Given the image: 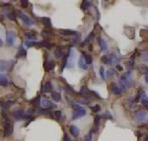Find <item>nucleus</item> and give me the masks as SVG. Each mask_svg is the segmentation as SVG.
Wrapping results in <instances>:
<instances>
[{"label":"nucleus","mask_w":148,"mask_h":141,"mask_svg":"<svg viewBox=\"0 0 148 141\" xmlns=\"http://www.w3.org/2000/svg\"><path fill=\"white\" fill-rule=\"evenodd\" d=\"M133 80H132V74L131 71H127L120 77V88L123 91H127V88L132 87Z\"/></svg>","instance_id":"nucleus-1"},{"label":"nucleus","mask_w":148,"mask_h":141,"mask_svg":"<svg viewBox=\"0 0 148 141\" xmlns=\"http://www.w3.org/2000/svg\"><path fill=\"white\" fill-rule=\"evenodd\" d=\"M14 61H6V60H0V72L3 71H10L14 65Z\"/></svg>","instance_id":"nucleus-2"},{"label":"nucleus","mask_w":148,"mask_h":141,"mask_svg":"<svg viewBox=\"0 0 148 141\" xmlns=\"http://www.w3.org/2000/svg\"><path fill=\"white\" fill-rule=\"evenodd\" d=\"M86 115V110L84 108L80 107V106H75V109H74V111H73V120H76V119H79L81 116H84Z\"/></svg>","instance_id":"nucleus-3"},{"label":"nucleus","mask_w":148,"mask_h":141,"mask_svg":"<svg viewBox=\"0 0 148 141\" xmlns=\"http://www.w3.org/2000/svg\"><path fill=\"white\" fill-rule=\"evenodd\" d=\"M13 115H14V117H15V120H26V119H29L30 116L27 115L25 111H23V110H16V111H13Z\"/></svg>","instance_id":"nucleus-4"},{"label":"nucleus","mask_w":148,"mask_h":141,"mask_svg":"<svg viewBox=\"0 0 148 141\" xmlns=\"http://www.w3.org/2000/svg\"><path fill=\"white\" fill-rule=\"evenodd\" d=\"M17 14H18V16L19 17L21 18V20L24 23H25L26 25L27 26H33V25H35V22L31 19L30 17H28L26 14H24V13H22V12H20V11H17Z\"/></svg>","instance_id":"nucleus-5"},{"label":"nucleus","mask_w":148,"mask_h":141,"mask_svg":"<svg viewBox=\"0 0 148 141\" xmlns=\"http://www.w3.org/2000/svg\"><path fill=\"white\" fill-rule=\"evenodd\" d=\"M135 117L138 121L143 122V121H145V120H147V115H146V112L143 111H137L135 112Z\"/></svg>","instance_id":"nucleus-6"},{"label":"nucleus","mask_w":148,"mask_h":141,"mask_svg":"<svg viewBox=\"0 0 148 141\" xmlns=\"http://www.w3.org/2000/svg\"><path fill=\"white\" fill-rule=\"evenodd\" d=\"M14 38H15V34L12 31H8L6 33V43H8L9 46H12L14 43Z\"/></svg>","instance_id":"nucleus-7"},{"label":"nucleus","mask_w":148,"mask_h":141,"mask_svg":"<svg viewBox=\"0 0 148 141\" xmlns=\"http://www.w3.org/2000/svg\"><path fill=\"white\" fill-rule=\"evenodd\" d=\"M111 89H112V92L114 95H120L123 93V90L120 88V86H118L117 83H112L111 85Z\"/></svg>","instance_id":"nucleus-8"},{"label":"nucleus","mask_w":148,"mask_h":141,"mask_svg":"<svg viewBox=\"0 0 148 141\" xmlns=\"http://www.w3.org/2000/svg\"><path fill=\"white\" fill-rule=\"evenodd\" d=\"M11 123L10 122V117H9V115L5 112V111H2L1 112V124L5 126V125H7V124Z\"/></svg>","instance_id":"nucleus-9"},{"label":"nucleus","mask_w":148,"mask_h":141,"mask_svg":"<svg viewBox=\"0 0 148 141\" xmlns=\"http://www.w3.org/2000/svg\"><path fill=\"white\" fill-rule=\"evenodd\" d=\"M13 133V125L11 123L7 124L4 126V135L5 136H10Z\"/></svg>","instance_id":"nucleus-10"},{"label":"nucleus","mask_w":148,"mask_h":141,"mask_svg":"<svg viewBox=\"0 0 148 141\" xmlns=\"http://www.w3.org/2000/svg\"><path fill=\"white\" fill-rule=\"evenodd\" d=\"M78 65H79V67H80L81 69H83V70H87V69H88V64L86 63V61H85L83 56H81L80 58H79Z\"/></svg>","instance_id":"nucleus-11"},{"label":"nucleus","mask_w":148,"mask_h":141,"mask_svg":"<svg viewBox=\"0 0 148 141\" xmlns=\"http://www.w3.org/2000/svg\"><path fill=\"white\" fill-rule=\"evenodd\" d=\"M55 67V62L54 61H52V60H51V61H47V63L45 64V69H46V71H51V70H52V69Z\"/></svg>","instance_id":"nucleus-12"},{"label":"nucleus","mask_w":148,"mask_h":141,"mask_svg":"<svg viewBox=\"0 0 148 141\" xmlns=\"http://www.w3.org/2000/svg\"><path fill=\"white\" fill-rule=\"evenodd\" d=\"M98 42H99V44H100V47H101V50L106 51L107 48H108V46H107V43L105 42V40L103 38H98Z\"/></svg>","instance_id":"nucleus-13"},{"label":"nucleus","mask_w":148,"mask_h":141,"mask_svg":"<svg viewBox=\"0 0 148 141\" xmlns=\"http://www.w3.org/2000/svg\"><path fill=\"white\" fill-rule=\"evenodd\" d=\"M70 133H71L73 136L77 137L79 135V133H80V130H79V128L75 126V125H71L70 126Z\"/></svg>","instance_id":"nucleus-14"},{"label":"nucleus","mask_w":148,"mask_h":141,"mask_svg":"<svg viewBox=\"0 0 148 141\" xmlns=\"http://www.w3.org/2000/svg\"><path fill=\"white\" fill-rule=\"evenodd\" d=\"M59 33L63 36H73V35H76V32L72 30H60Z\"/></svg>","instance_id":"nucleus-15"},{"label":"nucleus","mask_w":148,"mask_h":141,"mask_svg":"<svg viewBox=\"0 0 148 141\" xmlns=\"http://www.w3.org/2000/svg\"><path fill=\"white\" fill-rule=\"evenodd\" d=\"M7 84H8L7 77L4 74H0V86H6Z\"/></svg>","instance_id":"nucleus-16"},{"label":"nucleus","mask_w":148,"mask_h":141,"mask_svg":"<svg viewBox=\"0 0 148 141\" xmlns=\"http://www.w3.org/2000/svg\"><path fill=\"white\" fill-rule=\"evenodd\" d=\"M51 98H52V100H53L54 102H59V101L61 100V96H60V94L57 93V92H52V93H51Z\"/></svg>","instance_id":"nucleus-17"},{"label":"nucleus","mask_w":148,"mask_h":141,"mask_svg":"<svg viewBox=\"0 0 148 141\" xmlns=\"http://www.w3.org/2000/svg\"><path fill=\"white\" fill-rule=\"evenodd\" d=\"M41 105H42V107H43V109H50V108L52 107V104H51V103L48 100H47V99H45V100H43V101L42 102V104H41Z\"/></svg>","instance_id":"nucleus-18"},{"label":"nucleus","mask_w":148,"mask_h":141,"mask_svg":"<svg viewBox=\"0 0 148 141\" xmlns=\"http://www.w3.org/2000/svg\"><path fill=\"white\" fill-rule=\"evenodd\" d=\"M25 37L28 38V41H35L36 38H37V35L34 34V33H26L25 34Z\"/></svg>","instance_id":"nucleus-19"},{"label":"nucleus","mask_w":148,"mask_h":141,"mask_svg":"<svg viewBox=\"0 0 148 141\" xmlns=\"http://www.w3.org/2000/svg\"><path fill=\"white\" fill-rule=\"evenodd\" d=\"M42 23H43V25H46L47 27H48V28H51V21L50 18L43 17V18H42Z\"/></svg>","instance_id":"nucleus-20"},{"label":"nucleus","mask_w":148,"mask_h":141,"mask_svg":"<svg viewBox=\"0 0 148 141\" xmlns=\"http://www.w3.org/2000/svg\"><path fill=\"white\" fill-rule=\"evenodd\" d=\"M37 46H40V47H48V48H51V47H52V44H51V43L47 42V41H42V42H41V43H38Z\"/></svg>","instance_id":"nucleus-21"},{"label":"nucleus","mask_w":148,"mask_h":141,"mask_svg":"<svg viewBox=\"0 0 148 141\" xmlns=\"http://www.w3.org/2000/svg\"><path fill=\"white\" fill-rule=\"evenodd\" d=\"M54 115H55V117H56V120H58V121H61V120H63V115H62V112L60 111H55Z\"/></svg>","instance_id":"nucleus-22"},{"label":"nucleus","mask_w":148,"mask_h":141,"mask_svg":"<svg viewBox=\"0 0 148 141\" xmlns=\"http://www.w3.org/2000/svg\"><path fill=\"white\" fill-rule=\"evenodd\" d=\"M102 61L106 64H112V60H111V55H104L102 57Z\"/></svg>","instance_id":"nucleus-23"},{"label":"nucleus","mask_w":148,"mask_h":141,"mask_svg":"<svg viewBox=\"0 0 148 141\" xmlns=\"http://www.w3.org/2000/svg\"><path fill=\"white\" fill-rule=\"evenodd\" d=\"M83 57H84L85 61H86V63L88 64V65L92 63V56L90 55V54H85V53H83Z\"/></svg>","instance_id":"nucleus-24"},{"label":"nucleus","mask_w":148,"mask_h":141,"mask_svg":"<svg viewBox=\"0 0 148 141\" xmlns=\"http://www.w3.org/2000/svg\"><path fill=\"white\" fill-rule=\"evenodd\" d=\"M51 82H47L45 85H43V91L45 92H51Z\"/></svg>","instance_id":"nucleus-25"},{"label":"nucleus","mask_w":148,"mask_h":141,"mask_svg":"<svg viewBox=\"0 0 148 141\" xmlns=\"http://www.w3.org/2000/svg\"><path fill=\"white\" fill-rule=\"evenodd\" d=\"M139 71L142 73H145V74H147L148 73V66L147 65H144V64H141L139 66Z\"/></svg>","instance_id":"nucleus-26"},{"label":"nucleus","mask_w":148,"mask_h":141,"mask_svg":"<svg viewBox=\"0 0 148 141\" xmlns=\"http://www.w3.org/2000/svg\"><path fill=\"white\" fill-rule=\"evenodd\" d=\"M55 57L56 58H60V57H62V55H63V52H62V50H61V48L60 47H58L56 50H55Z\"/></svg>","instance_id":"nucleus-27"},{"label":"nucleus","mask_w":148,"mask_h":141,"mask_svg":"<svg viewBox=\"0 0 148 141\" xmlns=\"http://www.w3.org/2000/svg\"><path fill=\"white\" fill-rule=\"evenodd\" d=\"M26 55H27V51L23 47H21L19 52H18V57H26Z\"/></svg>","instance_id":"nucleus-28"},{"label":"nucleus","mask_w":148,"mask_h":141,"mask_svg":"<svg viewBox=\"0 0 148 141\" xmlns=\"http://www.w3.org/2000/svg\"><path fill=\"white\" fill-rule=\"evenodd\" d=\"M90 7V3H89L87 0H84L83 2H82V5H81V8L83 9V10H87V9Z\"/></svg>","instance_id":"nucleus-29"},{"label":"nucleus","mask_w":148,"mask_h":141,"mask_svg":"<svg viewBox=\"0 0 148 141\" xmlns=\"http://www.w3.org/2000/svg\"><path fill=\"white\" fill-rule=\"evenodd\" d=\"M32 103L34 104L36 107L40 106V105L42 104V103H41V98H40V96H39V97H37V98L35 99V100H33V101H32Z\"/></svg>","instance_id":"nucleus-30"},{"label":"nucleus","mask_w":148,"mask_h":141,"mask_svg":"<svg viewBox=\"0 0 148 141\" xmlns=\"http://www.w3.org/2000/svg\"><path fill=\"white\" fill-rule=\"evenodd\" d=\"M38 44V43H36V42H34V41H27L25 43V46L26 47H33V46H37Z\"/></svg>","instance_id":"nucleus-31"},{"label":"nucleus","mask_w":148,"mask_h":141,"mask_svg":"<svg viewBox=\"0 0 148 141\" xmlns=\"http://www.w3.org/2000/svg\"><path fill=\"white\" fill-rule=\"evenodd\" d=\"M88 93H89L88 88H87V87H85V86H83V87L81 88V90H80V94H82V95H88Z\"/></svg>","instance_id":"nucleus-32"},{"label":"nucleus","mask_w":148,"mask_h":141,"mask_svg":"<svg viewBox=\"0 0 148 141\" xmlns=\"http://www.w3.org/2000/svg\"><path fill=\"white\" fill-rule=\"evenodd\" d=\"M99 73H100V76H101L102 79H103V80H105V69H104V67H103V66H102V67H100Z\"/></svg>","instance_id":"nucleus-33"},{"label":"nucleus","mask_w":148,"mask_h":141,"mask_svg":"<svg viewBox=\"0 0 148 141\" xmlns=\"http://www.w3.org/2000/svg\"><path fill=\"white\" fill-rule=\"evenodd\" d=\"M100 120H101V116L97 115V116L95 117V120H94V124H95V126H96V127L99 126V124H100Z\"/></svg>","instance_id":"nucleus-34"},{"label":"nucleus","mask_w":148,"mask_h":141,"mask_svg":"<svg viewBox=\"0 0 148 141\" xmlns=\"http://www.w3.org/2000/svg\"><path fill=\"white\" fill-rule=\"evenodd\" d=\"M92 36H93V34H90V35H89L88 37L86 38V40H85L84 42L81 43V47H84V44H86L87 43H89V42H90V40H91V37H92Z\"/></svg>","instance_id":"nucleus-35"},{"label":"nucleus","mask_w":148,"mask_h":141,"mask_svg":"<svg viewBox=\"0 0 148 141\" xmlns=\"http://www.w3.org/2000/svg\"><path fill=\"white\" fill-rule=\"evenodd\" d=\"M29 5V0H21V6L23 8H27Z\"/></svg>","instance_id":"nucleus-36"},{"label":"nucleus","mask_w":148,"mask_h":141,"mask_svg":"<svg viewBox=\"0 0 148 141\" xmlns=\"http://www.w3.org/2000/svg\"><path fill=\"white\" fill-rule=\"evenodd\" d=\"M7 17H8L11 21H15V20H16V15H15V13H9L8 15H7Z\"/></svg>","instance_id":"nucleus-37"},{"label":"nucleus","mask_w":148,"mask_h":141,"mask_svg":"<svg viewBox=\"0 0 148 141\" xmlns=\"http://www.w3.org/2000/svg\"><path fill=\"white\" fill-rule=\"evenodd\" d=\"M101 110V107L99 106V105H96V106H93L92 107V111H99Z\"/></svg>","instance_id":"nucleus-38"},{"label":"nucleus","mask_w":148,"mask_h":141,"mask_svg":"<svg viewBox=\"0 0 148 141\" xmlns=\"http://www.w3.org/2000/svg\"><path fill=\"white\" fill-rule=\"evenodd\" d=\"M41 114H43V115H51V112H50V111L47 110V109H43L42 111H40Z\"/></svg>","instance_id":"nucleus-39"},{"label":"nucleus","mask_w":148,"mask_h":141,"mask_svg":"<svg viewBox=\"0 0 148 141\" xmlns=\"http://www.w3.org/2000/svg\"><path fill=\"white\" fill-rule=\"evenodd\" d=\"M133 65H134V62L133 61H128V63H127V66L128 69H131L133 67Z\"/></svg>","instance_id":"nucleus-40"},{"label":"nucleus","mask_w":148,"mask_h":141,"mask_svg":"<svg viewBox=\"0 0 148 141\" xmlns=\"http://www.w3.org/2000/svg\"><path fill=\"white\" fill-rule=\"evenodd\" d=\"M63 141H71V139L69 138V136H68L67 134H64V136H63Z\"/></svg>","instance_id":"nucleus-41"},{"label":"nucleus","mask_w":148,"mask_h":141,"mask_svg":"<svg viewBox=\"0 0 148 141\" xmlns=\"http://www.w3.org/2000/svg\"><path fill=\"white\" fill-rule=\"evenodd\" d=\"M85 141H92L91 140V134H88L85 136Z\"/></svg>","instance_id":"nucleus-42"},{"label":"nucleus","mask_w":148,"mask_h":141,"mask_svg":"<svg viewBox=\"0 0 148 141\" xmlns=\"http://www.w3.org/2000/svg\"><path fill=\"white\" fill-rule=\"evenodd\" d=\"M93 95H94V96H95V97H97V98L101 99V97H100V96L98 95V93H97V92H93Z\"/></svg>","instance_id":"nucleus-43"},{"label":"nucleus","mask_w":148,"mask_h":141,"mask_svg":"<svg viewBox=\"0 0 148 141\" xmlns=\"http://www.w3.org/2000/svg\"><path fill=\"white\" fill-rule=\"evenodd\" d=\"M113 74H114V72H113V71L111 70V71H109V72H108V76H109V77L113 76Z\"/></svg>","instance_id":"nucleus-44"},{"label":"nucleus","mask_w":148,"mask_h":141,"mask_svg":"<svg viewBox=\"0 0 148 141\" xmlns=\"http://www.w3.org/2000/svg\"><path fill=\"white\" fill-rule=\"evenodd\" d=\"M145 82H146V83L148 84V73L146 74V75H145Z\"/></svg>","instance_id":"nucleus-45"},{"label":"nucleus","mask_w":148,"mask_h":141,"mask_svg":"<svg viewBox=\"0 0 148 141\" xmlns=\"http://www.w3.org/2000/svg\"><path fill=\"white\" fill-rule=\"evenodd\" d=\"M117 68L119 69V70H122V69H123V67H122V66H119V65L118 64V65H117Z\"/></svg>","instance_id":"nucleus-46"},{"label":"nucleus","mask_w":148,"mask_h":141,"mask_svg":"<svg viewBox=\"0 0 148 141\" xmlns=\"http://www.w3.org/2000/svg\"><path fill=\"white\" fill-rule=\"evenodd\" d=\"M2 46H3V42H2V40L0 38V47H2Z\"/></svg>","instance_id":"nucleus-47"},{"label":"nucleus","mask_w":148,"mask_h":141,"mask_svg":"<svg viewBox=\"0 0 148 141\" xmlns=\"http://www.w3.org/2000/svg\"><path fill=\"white\" fill-rule=\"evenodd\" d=\"M144 141H148V135L145 137V138H144Z\"/></svg>","instance_id":"nucleus-48"},{"label":"nucleus","mask_w":148,"mask_h":141,"mask_svg":"<svg viewBox=\"0 0 148 141\" xmlns=\"http://www.w3.org/2000/svg\"><path fill=\"white\" fill-rule=\"evenodd\" d=\"M13 1H17V0H13Z\"/></svg>","instance_id":"nucleus-49"},{"label":"nucleus","mask_w":148,"mask_h":141,"mask_svg":"<svg viewBox=\"0 0 148 141\" xmlns=\"http://www.w3.org/2000/svg\"><path fill=\"white\" fill-rule=\"evenodd\" d=\"M147 129H148V127H147Z\"/></svg>","instance_id":"nucleus-50"}]
</instances>
